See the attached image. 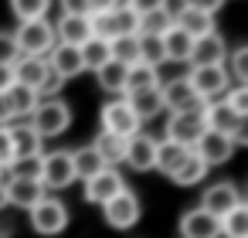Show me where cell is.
I'll list each match as a JSON object with an SVG mask.
<instances>
[{"instance_id":"obj_11","label":"cell","mask_w":248,"mask_h":238,"mask_svg":"<svg viewBox=\"0 0 248 238\" xmlns=\"http://www.w3.org/2000/svg\"><path fill=\"white\" fill-rule=\"evenodd\" d=\"M119 190H126V180L119 177V170H112V167H102L95 177H89L85 180V201L89 204H109Z\"/></svg>"},{"instance_id":"obj_40","label":"cell","mask_w":248,"mask_h":238,"mask_svg":"<svg viewBox=\"0 0 248 238\" xmlns=\"http://www.w3.org/2000/svg\"><path fill=\"white\" fill-rule=\"evenodd\" d=\"M21 58V51H17V41H14V34L11 31H0V65H14Z\"/></svg>"},{"instance_id":"obj_28","label":"cell","mask_w":248,"mask_h":238,"mask_svg":"<svg viewBox=\"0 0 248 238\" xmlns=\"http://www.w3.org/2000/svg\"><path fill=\"white\" fill-rule=\"evenodd\" d=\"M190 48H194V38L184 34L177 24L163 34V55H167V62H190Z\"/></svg>"},{"instance_id":"obj_33","label":"cell","mask_w":248,"mask_h":238,"mask_svg":"<svg viewBox=\"0 0 248 238\" xmlns=\"http://www.w3.org/2000/svg\"><path fill=\"white\" fill-rule=\"evenodd\" d=\"M72 170H75V180H89L102 170V160L92 146H82V150H72Z\"/></svg>"},{"instance_id":"obj_42","label":"cell","mask_w":248,"mask_h":238,"mask_svg":"<svg viewBox=\"0 0 248 238\" xmlns=\"http://www.w3.org/2000/svg\"><path fill=\"white\" fill-rule=\"evenodd\" d=\"M14 163V143H11V129L7 126H0V167L11 170Z\"/></svg>"},{"instance_id":"obj_5","label":"cell","mask_w":248,"mask_h":238,"mask_svg":"<svg viewBox=\"0 0 248 238\" xmlns=\"http://www.w3.org/2000/svg\"><path fill=\"white\" fill-rule=\"evenodd\" d=\"M187 82L194 85V92L201 95V102H211L214 95H224L231 89V75H228L224 65H197V68H190Z\"/></svg>"},{"instance_id":"obj_10","label":"cell","mask_w":248,"mask_h":238,"mask_svg":"<svg viewBox=\"0 0 248 238\" xmlns=\"http://www.w3.org/2000/svg\"><path fill=\"white\" fill-rule=\"evenodd\" d=\"M160 95H163V109H170V112H190V109L204 106L201 95L194 92V85L187 82V75H177L167 85H160Z\"/></svg>"},{"instance_id":"obj_25","label":"cell","mask_w":248,"mask_h":238,"mask_svg":"<svg viewBox=\"0 0 248 238\" xmlns=\"http://www.w3.org/2000/svg\"><path fill=\"white\" fill-rule=\"evenodd\" d=\"M187 153H190V150L180 146V143H173V140H156V160H153V170H160V174L170 177V174L184 163Z\"/></svg>"},{"instance_id":"obj_34","label":"cell","mask_w":248,"mask_h":238,"mask_svg":"<svg viewBox=\"0 0 248 238\" xmlns=\"http://www.w3.org/2000/svg\"><path fill=\"white\" fill-rule=\"evenodd\" d=\"M221 235L224 238H248V204L245 201L221 218Z\"/></svg>"},{"instance_id":"obj_29","label":"cell","mask_w":248,"mask_h":238,"mask_svg":"<svg viewBox=\"0 0 248 238\" xmlns=\"http://www.w3.org/2000/svg\"><path fill=\"white\" fill-rule=\"evenodd\" d=\"M126 72H129V65L109 58V62L95 72V79H99V85H102L109 95H119V92H126Z\"/></svg>"},{"instance_id":"obj_50","label":"cell","mask_w":248,"mask_h":238,"mask_svg":"<svg viewBox=\"0 0 248 238\" xmlns=\"http://www.w3.org/2000/svg\"><path fill=\"white\" fill-rule=\"evenodd\" d=\"M0 177H4V167H0Z\"/></svg>"},{"instance_id":"obj_44","label":"cell","mask_w":248,"mask_h":238,"mask_svg":"<svg viewBox=\"0 0 248 238\" xmlns=\"http://www.w3.org/2000/svg\"><path fill=\"white\" fill-rule=\"evenodd\" d=\"M62 11L68 17H89L92 7H89V0H62Z\"/></svg>"},{"instance_id":"obj_47","label":"cell","mask_w":248,"mask_h":238,"mask_svg":"<svg viewBox=\"0 0 248 238\" xmlns=\"http://www.w3.org/2000/svg\"><path fill=\"white\" fill-rule=\"evenodd\" d=\"M14 123V109H11V99L7 92H0V126H11Z\"/></svg>"},{"instance_id":"obj_20","label":"cell","mask_w":248,"mask_h":238,"mask_svg":"<svg viewBox=\"0 0 248 238\" xmlns=\"http://www.w3.org/2000/svg\"><path fill=\"white\" fill-rule=\"evenodd\" d=\"M7 129H11V143H14V160H31V157L45 153V140L31 129V123H17Z\"/></svg>"},{"instance_id":"obj_7","label":"cell","mask_w":248,"mask_h":238,"mask_svg":"<svg viewBox=\"0 0 248 238\" xmlns=\"http://www.w3.org/2000/svg\"><path fill=\"white\" fill-rule=\"evenodd\" d=\"M140 214H143V204H140V197H136L129 187L119 190L109 204H102V218H106V224H109V228H119V231L133 228V224L140 221Z\"/></svg>"},{"instance_id":"obj_37","label":"cell","mask_w":248,"mask_h":238,"mask_svg":"<svg viewBox=\"0 0 248 238\" xmlns=\"http://www.w3.org/2000/svg\"><path fill=\"white\" fill-rule=\"evenodd\" d=\"M51 7V0H11V11L17 14V21H38L45 17Z\"/></svg>"},{"instance_id":"obj_26","label":"cell","mask_w":248,"mask_h":238,"mask_svg":"<svg viewBox=\"0 0 248 238\" xmlns=\"http://www.w3.org/2000/svg\"><path fill=\"white\" fill-rule=\"evenodd\" d=\"M204 177H207V163H204L194 150H190V153L184 157V163L170 174V180H173L177 187H194V184H201Z\"/></svg>"},{"instance_id":"obj_51","label":"cell","mask_w":248,"mask_h":238,"mask_svg":"<svg viewBox=\"0 0 248 238\" xmlns=\"http://www.w3.org/2000/svg\"><path fill=\"white\" fill-rule=\"evenodd\" d=\"M0 238H7V235H0Z\"/></svg>"},{"instance_id":"obj_41","label":"cell","mask_w":248,"mask_h":238,"mask_svg":"<svg viewBox=\"0 0 248 238\" xmlns=\"http://www.w3.org/2000/svg\"><path fill=\"white\" fill-rule=\"evenodd\" d=\"M38 174H41V157L14 160V163H11V177H34V180H38Z\"/></svg>"},{"instance_id":"obj_43","label":"cell","mask_w":248,"mask_h":238,"mask_svg":"<svg viewBox=\"0 0 248 238\" xmlns=\"http://www.w3.org/2000/svg\"><path fill=\"white\" fill-rule=\"evenodd\" d=\"M180 7H190V11H204V14H217L224 7V0H180Z\"/></svg>"},{"instance_id":"obj_2","label":"cell","mask_w":248,"mask_h":238,"mask_svg":"<svg viewBox=\"0 0 248 238\" xmlns=\"http://www.w3.org/2000/svg\"><path fill=\"white\" fill-rule=\"evenodd\" d=\"M28 123H31V129H34L41 140L62 136V133L72 126V106H68V102H62V99H41Z\"/></svg>"},{"instance_id":"obj_16","label":"cell","mask_w":248,"mask_h":238,"mask_svg":"<svg viewBox=\"0 0 248 238\" xmlns=\"http://www.w3.org/2000/svg\"><path fill=\"white\" fill-rule=\"evenodd\" d=\"M180 238H221V218L207 214L204 207H190L180 218Z\"/></svg>"},{"instance_id":"obj_21","label":"cell","mask_w":248,"mask_h":238,"mask_svg":"<svg viewBox=\"0 0 248 238\" xmlns=\"http://www.w3.org/2000/svg\"><path fill=\"white\" fill-rule=\"evenodd\" d=\"M92 38V21L89 17H62L58 21V28H55V45H72V48H78V45H85Z\"/></svg>"},{"instance_id":"obj_27","label":"cell","mask_w":248,"mask_h":238,"mask_svg":"<svg viewBox=\"0 0 248 238\" xmlns=\"http://www.w3.org/2000/svg\"><path fill=\"white\" fill-rule=\"evenodd\" d=\"M78 58H82V68H89V72H99L109 58H112V51H109V41L106 38H89L85 45H78Z\"/></svg>"},{"instance_id":"obj_45","label":"cell","mask_w":248,"mask_h":238,"mask_svg":"<svg viewBox=\"0 0 248 238\" xmlns=\"http://www.w3.org/2000/svg\"><path fill=\"white\" fill-rule=\"evenodd\" d=\"M126 7H133L136 14H150V11L167 7V0H126Z\"/></svg>"},{"instance_id":"obj_48","label":"cell","mask_w":248,"mask_h":238,"mask_svg":"<svg viewBox=\"0 0 248 238\" xmlns=\"http://www.w3.org/2000/svg\"><path fill=\"white\" fill-rule=\"evenodd\" d=\"M11 85H14V72L7 65H0V92H7Z\"/></svg>"},{"instance_id":"obj_39","label":"cell","mask_w":248,"mask_h":238,"mask_svg":"<svg viewBox=\"0 0 248 238\" xmlns=\"http://www.w3.org/2000/svg\"><path fill=\"white\" fill-rule=\"evenodd\" d=\"M224 102H228L238 116L248 119V85H234V89H228V92H224Z\"/></svg>"},{"instance_id":"obj_35","label":"cell","mask_w":248,"mask_h":238,"mask_svg":"<svg viewBox=\"0 0 248 238\" xmlns=\"http://www.w3.org/2000/svg\"><path fill=\"white\" fill-rule=\"evenodd\" d=\"M109 51H112V62H123V65H136L140 62V38H112L109 41Z\"/></svg>"},{"instance_id":"obj_14","label":"cell","mask_w":248,"mask_h":238,"mask_svg":"<svg viewBox=\"0 0 248 238\" xmlns=\"http://www.w3.org/2000/svg\"><path fill=\"white\" fill-rule=\"evenodd\" d=\"M45 194H48V190H45L41 180H34V177H11V180L4 184V197H7L11 207H24V211H31Z\"/></svg>"},{"instance_id":"obj_22","label":"cell","mask_w":248,"mask_h":238,"mask_svg":"<svg viewBox=\"0 0 248 238\" xmlns=\"http://www.w3.org/2000/svg\"><path fill=\"white\" fill-rule=\"evenodd\" d=\"M173 24H177L184 34H190V38L197 41V38H204V34H211V31H214V14H204V11L180 7V11L173 14Z\"/></svg>"},{"instance_id":"obj_49","label":"cell","mask_w":248,"mask_h":238,"mask_svg":"<svg viewBox=\"0 0 248 238\" xmlns=\"http://www.w3.org/2000/svg\"><path fill=\"white\" fill-rule=\"evenodd\" d=\"M7 207V197H4V180H0V211Z\"/></svg>"},{"instance_id":"obj_17","label":"cell","mask_w":248,"mask_h":238,"mask_svg":"<svg viewBox=\"0 0 248 238\" xmlns=\"http://www.w3.org/2000/svg\"><path fill=\"white\" fill-rule=\"evenodd\" d=\"M224 62H228V45H224V38L217 31H211V34L194 41V48H190V65L194 68L197 65H224Z\"/></svg>"},{"instance_id":"obj_18","label":"cell","mask_w":248,"mask_h":238,"mask_svg":"<svg viewBox=\"0 0 248 238\" xmlns=\"http://www.w3.org/2000/svg\"><path fill=\"white\" fill-rule=\"evenodd\" d=\"M45 62H48V68H51L58 79H65V82L85 72V68H82V58H78V48H72V45H55V48L45 55Z\"/></svg>"},{"instance_id":"obj_9","label":"cell","mask_w":248,"mask_h":238,"mask_svg":"<svg viewBox=\"0 0 248 238\" xmlns=\"http://www.w3.org/2000/svg\"><path fill=\"white\" fill-rule=\"evenodd\" d=\"M204 116H201V109H190V112H170V123H167V140H173V143H180V146H187V150H194V143L204 136Z\"/></svg>"},{"instance_id":"obj_6","label":"cell","mask_w":248,"mask_h":238,"mask_svg":"<svg viewBox=\"0 0 248 238\" xmlns=\"http://www.w3.org/2000/svg\"><path fill=\"white\" fill-rule=\"evenodd\" d=\"M45 190H62L75 180L72 170V150H55V153H41V174H38Z\"/></svg>"},{"instance_id":"obj_8","label":"cell","mask_w":248,"mask_h":238,"mask_svg":"<svg viewBox=\"0 0 248 238\" xmlns=\"http://www.w3.org/2000/svg\"><path fill=\"white\" fill-rule=\"evenodd\" d=\"M102 133H112V136H123V140L140 133V119H136V112L129 109L126 99H109L102 106Z\"/></svg>"},{"instance_id":"obj_1","label":"cell","mask_w":248,"mask_h":238,"mask_svg":"<svg viewBox=\"0 0 248 238\" xmlns=\"http://www.w3.org/2000/svg\"><path fill=\"white\" fill-rule=\"evenodd\" d=\"M201 116H204V126L221 133V136H231L234 146H245L248 143V119L238 116L224 99H211L201 106Z\"/></svg>"},{"instance_id":"obj_24","label":"cell","mask_w":248,"mask_h":238,"mask_svg":"<svg viewBox=\"0 0 248 238\" xmlns=\"http://www.w3.org/2000/svg\"><path fill=\"white\" fill-rule=\"evenodd\" d=\"M92 150L99 153V160H102V167H119L123 163V157H126V140L123 136H112V133H99L95 140H92Z\"/></svg>"},{"instance_id":"obj_19","label":"cell","mask_w":248,"mask_h":238,"mask_svg":"<svg viewBox=\"0 0 248 238\" xmlns=\"http://www.w3.org/2000/svg\"><path fill=\"white\" fill-rule=\"evenodd\" d=\"M11 72H14V82L17 85H24V89H41L45 85V79H48V62L45 58H31V55H21L14 65H11Z\"/></svg>"},{"instance_id":"obj_13","label":"cell","mask_w":248,"mask_h":238,"mask_svg":"<svg viewBox=\"0 0 248 238\" xmlns=\"http://www.w3.org/2000/svg\"><path fill=\"white\" fill-rule=\"evenodd\" d=\"M194 153H197V157L207 163V170H211V167H221V163L231 160L234 143H231V136H221V133H214V129H204V136L194 143Z\"/></svg>"},{"instance_id":"obj_32","label":"cell","mask_w":248,"mask_h":238,"mask_svg":"<svg viewBox=\"0 0 248 238\" xmlns=\"http://www.w3.org/2000/svg\"><path fill=\"white\" fill-rule=\"evenodd\" d=\"M170 28H173V11H170V7H160V11L140 14V34H150V38H163V34H167Z\"/></svg>"},{"instance_id":"obj_15","label":"cell","mask_w":248,"mask_h":238,"mask_svg":"<svg viewBox=\"0 0 248 238\" xmlns=\"http://www.w3.org/2000/svg\"><path fill=\"white\" fill-rule=\"evenodd\" d=\"M153 160H156V140H153L150 133H133V136L126 140V157H123V163H129L136 174H146V170H153Z\"/></svg>"},{"instance_id":"obj_38","label":"cell","mask_w":248,"mask_h":238,"mask_svg":"<svg viewBox=\"0 0 248 238\" xmlns=\"http://www.w3.org/2000/svg\"><path fill=\"white\" fill-rule=\"evenodd\" d=\"M228 75L238 82V85H248V48L241 45V48H234V51H228Z\"/></svg>"},{"instance_id":"obj_12","label":"cell","mask_w":248,"mask_h":238,"mask_svg":"<svg viewBox=\"0 0 248 238\" xmlns=\"http://www.w3.org/2000/svg\"><path fill=\"white\" fill-rule=\"evenodd\" d=\"M241 204V190L231 184V180H221V184H211L204 194H201V204L197 207H204L207 214H214V218H224L231 207H238Z\"/></svg>"},{"instance_id":"obj_31","label":"cell","mask_w":248,"mask_h":238,"mask_svg":"<svg viewBox=\"0 0 248 238\" xmlns=\"http://www.w3.org/2000/svg\"><path fill=\"white\" fill-rule=\"evenodd\" d=\"M7 99H11V109H14V119H31V112L38 109V92L34 89H24V85H11L7 89Z\"/></svg>"},{"instance_id":"obj_4","label":"cell","mask_w":248,"mask_h":238,"mask_svg":"<svg viewBox=\"0 0 248 238\" xmlns=\"http://www.w3.org/2000/svg\"><path fill=\"white\" fill-rule=\"evenodd\" d=\"M28 214H31V228H34L38 235H48V238H51V235H58V231L68 228V207H65L58 197H48V194H45Z\"/></svg>"},{"instance_id":"obj_36","label":"cell","mask_w":248,"mask_h":238,"mask_svg":"<svg viewBox=\"0 0 248 238\" xmlns=\"http://www.w3.org/2000/svg\"><path fill=\"white\" fill-rule=\"evenodd\" d=\"M136 38H140V62H143V65L156 68V65L167 62V55H163V38H150V34H136Z\"/></svg>"},{"instance_id":"obj_3","label":"cell","mask_w":248,"mask_h":238,"mask_svg":"<svg viewBox=\"0 0 248 238\" xmlns=\"http://www.w3.org/2000/svg\"><path fill=\"white\" fill-rule=\"evenodd\" d=\"M14 41H17V51L21 55H31V58H45L51 48H55V24L38 17V21H21L17 31H14Z\"/></svg>"},{"instance_id":"obj_30","label":"cell","mask_w":248,"mask_h":238,"mask_svg":"<svg viewBox=\"0 0 248 238\" xmlns=\"http://www.w3.org/2000/svg\"><path fill=\"white\" fill-rule=\"evenodd\" d=\"M156 85H160V72L156 68H150L143 62L129 65V72H126V95L143 92V89H156Z\"/></svg>"},{"instance_id":"obj_23","label":"cell","mask_w":248,"mask_h":238,"mask_svg":"<svg viewBox=\"0 0 248 238\" xmlns=\"http://www.w3.org/2000/svg\"><path fill=\"white\" fill-rule=\"evenodd\" d=\"M129 102V109L136 112V119H153L163 112V95H160V85L156 89H143V92H133V95H123Z\"/></svg>"},{"instance_id":"obj_46","label":"cell","mask_w":248,"mask_h":238,"mask_svg":"<svg viewBox=\"0 0 248 238\" xmlns=\"http://www.w3.org/2000/svg\"><path fill=\"white\" fill-rule=\"evenodd\" d=\"M92 14H106V11H116V7H126V0H89Z\"/></svg>"}]
</instances>
